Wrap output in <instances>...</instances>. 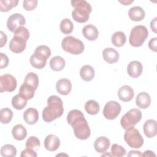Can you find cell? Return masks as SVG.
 I'll use <instances>...</instances> for the list:
<instances>
[{
	"instance_id": "6da1fadb",
	"label": "cell",
	"mask_w": 157,
	"mask_h": 157,
	"mask_svg": "<svg viewBox=\"0 0 157 157\" xmlns=\"http://www.w3.org/2000/svg\"><path fill=\"white\" fill-rule=\"evenodd\" d=\"M67 121L74 131L75 136L80 140L88 139L91 134V131L83 113L78 110H71L67 115Z\"/></svg>"
},
{
	"instance_id": "7a4b0ae2",
	"label": "cell",
	"mask_w": 157,
	"mask_h": 157,
	"mask_svg": "<svg viewBox=\"0 0 157 157\" xmlns=\"http://www.w3.org/2000/svg\"><path fill=\"white\" fill-rule=\"evenodd\" d=\"M64 112L63 101L56 95L50 96L47 99V106L42 110V119L50 123L60 117Z\"/></svg>"
},
{
	"instance_id": "3957f363",
	"label": "cell",
	"mask_w": 157,
	"mask_h": 157,
	"mask_svg": "<svg viewBox=\"0 0 157 157\" xmlns=\"http://www.w3.org/2000/svg\"><path fill=\"white\" fill-rule=\"evenodd\" d=\"M71 5L74 8L72 12V17L77 22L83 23L88 21L92 7L85 0H72Z\"/></svg>"
},
{
	"instance_id": "277c9868",
	"label": "cell",
	"mask_w": 157,
	"mask_h": 157,
	"mask_svg": "<svg viewBox=\"0 0 157 157\" xmlns=\"http://www.w3.org/2000/svg\"><path fill=\"white\" fill-rule=\"evenodd\" d=\"M61 47L63 50L72 55H80L85 49L82 41L71 36H67L63 39Z\"/></svg>"
},
{
	"instance_id": "5b68a950",
	"label": "cell",
	"mask_w": 157,
	"mask_h": 157,
	"mask_svg": "<svg viewBox=\"0 0 157 157\" xmlns=\"http://www.w3.org/2000/svg\"><path fill=\"white\" fill-rule=\"evenodd\" d=\"M148 36V31L145 26H136L131 29L129 38V44L134 47H140L143 45Z\"/></svg>"
},
{
	"instance_id": "8992f818",
	"label": "cell",
	"mask_w": 157,
	"mask_h": 157,
	"mask_svg": "<svg viewBox=\"0 0 157 157\" xmlns=\"http://www.w3.org/2000/svg\"><path fill=\"white\" fill-rule=\"evenodd\" d=\"M142 118V112L137 109H132L127 112L121 118L120 124L122 128L128 130L139 123Z\"/></svg>"
},
{
	"instance_id": "52a82bcc",
	"label": "cell",
	"mask_w": 157,
	"mask_h": 157,
	"mask_svg": "<svg viewBox=\"0 0 157 157\" xmlns=\"http://www.w3.org/2000/svg\"><path fill=\"white\" fill-rule=\"evenodd\" d=\"M124 139L126 144L133 148H140L144 144V138L139 131L134 128L126 130Z\"/></svg>"
},
{
	"instance_id": "ba28073f",
	"label": "cell",
	"mask_w": 157,
	"mask_h": 157,
	"mask_svg": "<svg viewBox=\"0 0 157 157\" xmlns=\"http://www.w3.org/2000/svg\"><path fill=\"white\" fill-rule=\"evenodd\" d=\"M121 109L120 104L117 101H109L104 107L103 115L107 120H114L120 114Z\"/></svg>"
},
{
	"instance_id": "9c48e42d",
	"label": "cell",
	"mask_w": 157,
	"mask_h": 157,
	"mask_svg": "<svg viewBox=\"0 0 157 157\" xmlns=\"http://www.w3.org/2000/svg\"><path fill=\"white\" fill-rule=\"evenodd\" d=\"M16 78L12 75L6 74L0 77V92H12L17 88Z\"/></svg>"
},
{
	"instance_id": "30bf717a",
	"label": "cell",
	"mask_w": 157,
	"mask_h": 157,
	"mask_svg": "<svg viewBox=\"0 0 157 157\" xmlns=\"http://www.w3.org/2000/svg\"><path fill=\"white\" fill-rule=\"evenodd\" d=\"M25 23V18L23 15L15 13L9 17L7 20V27L10 32H14L17 28L23 26Z\"/></svg>"
},
{
	"instance_id": "8fae6325",
	"label": "cell",
	"mask_w": 157,
	"mask_h": 157,
	"mask_svg": "<svg viewBox=\"0 0 157 157\" xmlns=\"http://www.w3.org/2000/svg\"><path fill=\"white\" fill-rule=\"evenodd\" d=\"M26 39L19 36L13 35L9 45V49L15 53H21L26 48Z\"/></svg>"
},
{
	"instance_id": "7c38bea8",
	"label": "cell",
	"mask_w": 157,
	"mask_h": 157,
	"mask_svg": "<svg viewBox=\"0 0 157 157\" xmlns=\"http://www.w3.org/2000/svg\"><path fill=\"white\" fill-rule=\"evenodd\" d=\"M143 66L140 62L138 61H131L127 67V72L132 78H137L142 73Z\"/></svg>"
},
{
	"instance_id": "4fadbf2b",
	"label": "cell",
	"mask_w": 157,
	"mask_h": 157,
	"mask_svg": "<svg viewBox=\"0 0 157 157\" xmlns=\"http://www.w3.org/2000/svg\"><path fill=\"white\" fill-rule=\"evenodd\" d=\"M56 89L58 93L62 95H67L71 91L72 83L66 78H61L56 83Z\"/></svg>"
},
{
	"instance_id": "5bb4252c",
	"label": "cell",
	"mask_w": 157,
	"mask_h": 157,
	"mask_svg": "<svg viewBox=\"0 0 157 157\" xmlns=\"http://www.w3.org/2000/svg\"><path fill=\"white\" fill-rule=\"evenodd\" d=\"M118 96L121 101L129 102L133 99L134 92L133 89L129 85H123L118 91Z\"/></svg>"
},
{
	"instance_id": "9a60e30c",
	"label": "cell",
	"mask_w": 157,
	"mask_h": 157,
	"mask_svg": "<svg viewBox=\"0 0 157 157\" xmlns=\"http://www.w3.org/2000/svg\"><path fill=\"white\" fill-rule=\"evenodd\" d=\"M44 147L46 150L50 151H56L60 145L59 138L54 134L48 135L44 140Z\"/></svg>"
},
{
	"instance_id": "2e32d148",
	"label": "cell",
	"mask_w": 157,
	"mask_h": 157,
	"mask_svg": "<svg viewBox=\"0 0 157 157\" xmlns=\"http://www.w3.org/2000/svg\"><path fill=\"white\" fill-rule=\"evenodd\" d=\"M143 130L145 135L148 138H151L156 135L157 123L156 121L153 119L147 120L143 126Z\"/></svg>"
},
{
	"instance_id": "e0dca14e",
	"label": "cell",
	"mask_w": 157,
	"mask_h": 157,
	"mask_svg": "<svg viewBox=\"0 0 157 157\" xmlns=\"http://www.w3.org/2000/svg\"><path fill=\"white\" fill-rule=\"evenodd\" d=\"M102 57L107 63L113 64L118 61L119 53L115 49L113 48H105L102 51Z\"/></svg>"
},
{
	"instance_id": "ac0fdd59",
	"label": "cell",
	"mask_w": 157,
	"mask_h": 157,
	"mask_svg": "<svg viewBox=\"0 0 157 157\" xmlns=\"http://www.w3.org/2000/svg\"><path fill=\"white\" fill-rule=\"evenodd\" d=\"M110 140L105 136H101L97 138L94 143V148L98 153H104L109 148Z\"/></svg>"
},
{
	"instance_id": "d6986e66",
	"label": "cell",
	"mask_w": 157,
	"mask_h": 157,
	"mask_svg": "<svg viewBox=\"0 0 157 157\" xmlns=\"http://www.w3.org/2000/svg\"><path fill=\"white\" fill-rule=\"evenodd\" d=\"M25 121L30 125L36 123L39 120V113L37 109L30 107L26 109L23 113Z\"/></svg>"
},
{
	"instance_id": "ffe728a7",
	"label": "cell",
	"mask_w": 157,
	"mask_h": 157,
	"mask_svg": "<svg viewBox=\"0 0 157 157\" xmlns=\"http://www.w3.org/2000/svg\"><path fill=\"white\" fill-rule=\"evenodd\" d=\"M82 34L87 40L92 41L95 40L98 38L99 31L95 26L89 24L83 28Z\"/></svg>"
},
{
	"instance_id": "44dd1931",
	"label": "cell",
	"mask_w": 157,
	"mask_h": 157,
	"mask_svg": "<svg viewBox=\"0 0 157 157\" xmlns=\"http://www.w3.org/2000/svg\"><path fill=\"white\" fill-rule=\"evenodd\" d=\"M137 106L140 109H145L148 107L151 104V98L147 92H140L139 93L136 99Z\"/></svg>"
},
{
	"instance_id": "7402d4cb",
	"label": "cell",
	"mask_w": 157,
	"mask_h": 157,
	"mask_svg": "<svg viewBox=\"0 0 157 157\" xmlns=\"http://www.w3.org/2000/svg\"><path fill=\"white\" fill-rule=\"evenodd\" d=\"M145 13L144 10L139 6H134L131 7L128 12L129 18L134 21H140L145 18Z\"/></svg>"
},
{
	"instance_id": "603a6c76",
	"label": "cell",
	"mask_w": 157,
	"mask_h": 157,
	"mask_svg": "<svg viewBox=\"0 0 157 157\" xmlns=\"http://www.w3.org/2000/svg\"><path fill=\"white\" fill-rule=\"evenodd\" d=\"M33 55L35 57L40 59L41 60L47 61V59L51 55V50H50V48L48 46L42 45L38 46L36 48V50Z\"/></svg>"
},
{
	"instance_id": "cb8c5ba5",
	"label": "cell",
	"mask_w": 157,
	"mask_h": 157,
	"mask_svg": "<svg viewBox=\"0 0 157 157\" xmlns=\"http://www.w3.org/2000/svg\"><path fill=\"white\" fill-rule=\"evenodd\" d=\"M95 72L90 65H85L82 66L80 71V75L82 79L85 82H90L94 77Z\"/></svg>"
},
{
	"instance_id": "d4e9b609",
	"label": "cell",
	"mask_w": 157,
	"mask_h": 157,
	"mask_svg": "<svg viewBox=\"0 0 157 157\" xmlns=\"http://www.w3.org/2000/svg\"><path fill=\"white\" fill-rule=\"evenodd\" d=\"M12 134L15 140H23L27 136V131L22 124H18L13 127Z\"/></svg>"
},
{
	"instance_id": "484cf974",
	"label": "cell",
	"mask_w": 157,
	"mask_h": 157,
	"mask_svg": "<svg viewBox=\"0 0 157 157\" xmlns=\"http://www.w3.org/2000/svg\"><path fill=\"white\" fill-rule=\"evenodd\" d=\"M65 66V61L60 56H55L52 58L50 61V67L54 71H60Z\"/></svg>"
},
{
	"instance_id": "4316f807",
	"label": "cell",
	"mask_w": 157,
	"mask_h": 157,
	"mask_svg": "<svg viewBox=\"0 0 157 157\" xmlns=\"http://www.w3.org/2000/svg\"><path fill=\"white\" fill-rule=\"evenodd\" d=\"M35 90L30 85L23 83L19 89L18 94L27 100L32 99L34 96Z\"/></svg>"
},
{
	"instance_id": "83f0119b",
	"label": "cell",
	"mask_w": 157,
	"mask_h": 157,
	"mask_svg": "<svg viewBox=\"0 0 157 157\" xmlns=\"http://www.w3.org/2000/svg\"><path fill=\"white\" fill-rule=\"evenodd\" d=\"M111 41L114 46L117 47H122L126 41V35L122 31H117L112 36Z\"/></svg>"
},
{
	"instance_id": "f1b7e54d",
	"label": "cell",
	"mask_w": 157,
	"mask_h": 157,
	"mask_svg": "<svg viewBox=\"0 0 157 157\" xmlns=\"http://www.w3.org/2000/svg\"><path fill=\"white\" fill-rule=\"evenodd\" d=\"M85 109L86 112L91 115H94L98 113L100 110L99 104L94 100L91 99L86 102L85 104Z\"/></svg>"
},
{
	"instance_id": "f546056e",
	"label": "cell",
	"mask_w": 157,
	"mask_h": 157,
	"mask_svg": "<svg viewBox=\"0 0 157 157\" xmlns=\"http://www.w3.org/2000/svg\"><path fill=\"white\" fill-rule=\"evenodd\" d=\"M27 101L19 94H16L12 99V105L17 110H22L26 105Z\"/></svg>"
},
{
	"instance_id": "4dcf8cb0",
	"label": "cell",
	"mask_w": 157,
	"mask_h": 157,
	"mask_svg": "<svg viewBox=\"0 0 157 157\" xmlns=\"http://www.w3.org/2000/svg\"><path fill=\"white\" fill-rule=\"evenodd\" d=\"M23 83L30 85L36 90L39 84V77L36 73L29 72L25 76Z\"/></svg>"
},
{
	"instance_id": "1f68e13d",
	"label": "cell",
	"mask_w": 157,
	"mask_h": 157,
	"mask_svg": "<svg viewBox=\"0 0 157 157\" xmlns=\"http://www.w3.org/2000/svg\"><path fill=\"white\" fill-rule=\"evenodd\" d=\"M61 31L64 34H69L71 33L74 29V25L72 21L69 18H64L61 20L59 25Z\"/></svg>"
},
{
	"instance_id": "d6a6232c",
	"label": "cell",
	"mask_w": 157,
	"mask_h": 157,
	"mask_svg": "<svg viewBox=\"0 0 157 157\" xmlns=\"http://www.w3.org/2000/svg\"><path fill=\"white\" fill-rule=\"evenodd\" d=\"M17 155L16 148L11 144H6L1 148V155L3 157H13Z\"/></svg>"
},
{
	"instance_id": "836d02e7",
	"label": "cell",
	"mask_w": 157,
	"mask_h": 157,
	"mask_svg": "<svg viewBox=\"0 0 157 157\" xmlns=\"http://www.w3.org/2000/svg\"><path fill=\"white\" fill-rule=\"evenodd\" d=\"M18 3V0H1L0 10L2 12H8L12 8L16 7Z\"/></svg>"
},
{
	"instance_id": "e575fe53",
	"label": "cell",
	"mask_w": 157,
	"mask_h": 157,
	"mask_svg": "<svg viewBox=\"0 0 157 157\" xmlns=\"http://www.w3.org/2000/svg\"><path fill=\"white\" fill-rule=\"evenodd\" d=\"M0 120L2 124L9 123L12 119L13 112L8 107H5L0 110Z\"/></svg>"
},
{
	"instance_id": "d590c367",
	"label": "cell",
	"mask_w": 157,
	"mask_h": 157,
	"mask_svg": "<svg viewBox=\"0 0 157 157\" xmlns=\"http://www.w3.org/2000/svg\"><path fill=\"white\" fill-rule=\"evenodd\" d=\"M111 155L113 156L121 157L126 155V150L121 145L114 144L111 147Z\"/></svg>"
},
{
	"instance_id": "8d00e7d4",
	"label": "cell",
	"mask_w": 157,
	"mask_h": 157,
	"mask_svg": "<svg viewBox=\"0 0 157 157\" xmlns=\"http://www.w3.org/2000/svg\"><path fill=\"white\" fill-rule=\"evenodd\" d=\"M30 63L31 66L34 68L37 69H41L45 66L47 64V61L41 60L35 57L33 55H32L30 57Z\"/></svg>"
},
{
	"instance_id": "74e56055",
	"label": "cell",
	"mask_w": 157,
	"mask_h": 157,
	"mask_svg": "<svg viewBox=\"0 0 157 157\" xmlns=\"http://www.w3.org/2000/svg\"><path fill=\"white\" fill-rule=\"evenodd\" d=\"M25 145L26 148L31 149H37L40 147V141L37 137L35 136H31L26 140Z\"/></svg>"
},
{
	"instance_id": "f35d334b",
	"label": "cell",
	"mask_w": 157,
	"mask_h": 157,
	"mask_svg": "<svg viewBox=\"0 0 157 157\" xmlns=\"http://www.w3.org/2000/svg\"><path fill=\"white\" fill-rule=\"evenodd\" d=\"M13 35L19 36L20 37H22L28 40L29 37V32L26 28H25L24 26H21V27L17 28L13 32Z\"/></svg>"
},
{
	"instance_id": "ab89813d",
	"label": "cell",
	"mask_w": 157,
	"mask_h": 157,
	"mask_svg": "<svg viewBox=\"0 0 157 157\" xmlns=\"http://www.w3.org/2000/svg\"><path fill=\"white\" fill-rule=\"evenodd\" d=\"M37 0H25L23 2V7L26 10L31 11L37 7Z\"/></svg>"
},
{
	"instance_id": "60d3db41",
	"label": "cell",
	"mask_w": 157,
	"mask_h": 157,
	"mask_svg": "<svg viewBox=\"0 0 157 157\" xmlns=\"http://www.w3.org/2000/svg\"><path fill=\"white\" fill-rule=\"evenodd\" d=\"M37 156L36 152L33 150V149H31L29 148H26L23 150L20 155L21 157L25 156H30V157H36Z\"/></svg>"
},
{
	"instance_id": "b9f144b4",
	"label": "cell",
	"mask_w": 157,
	"mask_h": 157,
	"mask_svg": "<svg viewBox=\"0 0 157 157\" xmlns=\"http://www.w3.org/2000/svg\"><path fill=\"white\" fill-rule=\"evenodd\" d=\"M1 56V63H0V68L3 69L6 67L9 64V58L6 54L3 53H0Z\"/></svg>"
},
{
	"instance_id": "7bdbcfd3",
	"label": "cell",
	"mask_w": 157,
	"mask_h": 157,
	"mask_svg": "<svg viewBox=\"0 0 157 157\" xmlns=\"http://www.w3.org/2000/svg\"><path fill=\"white\" fill-rule=\"evenodd\" d=\"M148 48L153 52H157V37H153L148 42Z\"/></svg>"
},
{
	"instance_id": "ee69618b",
	"label": "cell",
	"mask_w": 157,
	"mask_h": 157,
	"mask_svg": "<svg viewBox=\"0 0 157 157\" xmlns=\"http://www.w3.org/2000/svg\"><path fill=\"white\" fill-rule=\"evenodd\" d=\"M1 39H0V47H2L4 46L7 40V37L6 34L2 31H1Z\"/></svg>"
},
{
	"instance_id": "f6af8a7d",
	"label": "cell",
	"mask_w": 157,
	"mask_h": 157,
	"mask_svg": "<svg viewBox=\"0 0 157 157\" xmlns=\"http://www.w3.org/2000/svg\"><path fill=\"white\" fill-rule=\"evenodd\" d=\"M128 156H142V153L139 151L131 150L128 154Z\"/></svg>"
},
{
	"instance_id": "bcb514c9",
	"label": "cell",
	"mask_w": 157,
	"mask_h": 157,
	"mask_svg": "<svg viewBox=\"0 0 157 157\" xmlns=\"http://www.w3.org/2000/svg\"><path fill=\"white\" fill-rule=\"evenodd\" d=\"M156 20L157 18L155 17L150 22V28L155 33H156Z\"/></svg>"
},
{
	"instance_id": "7dc6e473",
	"label": "cell",
	"mask_w": 157,
	"mask_h": 157,
	"mask_svg": "<svg viewBox=\"0 0 157 157\" xmlns=\"http://www.w3.org/2000/svg\"><path fill=\"white\" fill-rule=\"evenodd\" d=\"M143 156H156V155L153 153V151L151 150H146L142 154Z\"/></svg>"
},
{
	"instance_id": "c3c4849f",
	"label": "cell",
	"mask_w": 157,
	"mask_h": 157,
	"mask_svg": "<svg viewBox=\"0 0 157 157\" xmlns=\"http://www.w3.org/2000/svg\"><path fill=\"white\" fill-rule=\"evenodd\" d=\"M119 2H120V3H121V4H123V5H124V6H127V5H128V4H130L131 3H132V2H134V1L132 0V1H119Z\"/></svg>"
}]
</instances>
